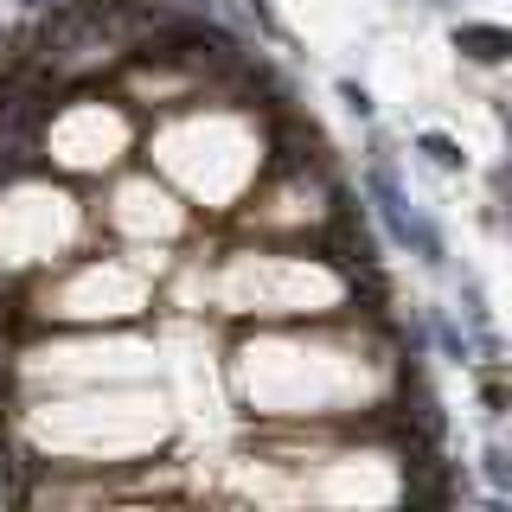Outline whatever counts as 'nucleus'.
<instances>
[{"mask_svg":"<svg viewBox=\"0 0 512 512\" xmlns=\"http://www.w3.org/2000/svg\"><path fill=\"white\" fill-rule=\"evenodd\" d=\"M423 7H455V0H423Z\"/></svg>","mask_w":512,"mask_h":512,"instance_id":"12","label":"nucleus"},{"mask_svg":"<svg viewBox=\"0 0 512 512\" xmlns=\"http://www.w3.org/2000/svg\"><path fill=\"white\" fill-rule=\"evenodd\" d=\"M500 205H506V237H512V199H500Z\"/></svg>","mask_w":512,"mask_h":512,"instance_id":"11","label":"nucleus"},{"mask_svg":"<svg viewBox=\"0 0 512 512\" xmlns=\"http://www.w3.org/2000/svg\"><path fill=\"white\" fill-rule=\"evenodd\" d=\"M244 20H250L256 32H263V39H269V45H282V52H295V32H288V26H282V13H276V7H269V0H244Z\"/></svg>","mask_w":512,"mask_h":512,"instance_id":"8","label":"nucleus"},{"mask_svg":"<svg viewBox=\"0 0 512 512\" xmlns=\"http://www.w3.org/2000/svg\"><path fill=\"white\" fill-rule=\"evenodd\" d=\"M423 327H429V346H436L448 365H474V327H468V320H455L448 308L429 301V308H423Z\"/></svg>","mask_w":512,"mask_h":512,"instance_id":"2","label":"nucleus"},{"mask_svg":"<svg viewBox=\"0 0 512 512\" xmlns=\"http://www.w3.org/2000/svg\"><path fill=\"white\" fill-rule=\"evenodd\" d=\"M416 148L436 160L442 173H468V148H461L455 135H442V128H416Z\"/></svg>","mask_w":512,"mask_h":512,"instance_id":"6","label":"nucleus"},{"mask_svg":"<svg viewBox=\"0 0 512 512\" xmlns=\"http://www.w3.org/2000/svg\"><path fill=\"white\" fill-rule=\"evenodd\" d=\"M493 116H500V135H506V148H512V103H506V96L493 103Z\"/></svg>","mask_w":512,"mask_h":512,"instance_id":"10","label":"nucleus"},{"mask_svg":"<svg viewBox=\"0 0 512 512\" xmlns=\"http://www.w3.org/2000/svg\"><path fill=\"white\" fill-rule=\"evenodd\" d=\"M448 45L461 52V64H512V26L493 20H461L448 32Z\"/></svg>","mask_w":512,"mask_h":512,"instance_id":"1","label":"nucleus"},{"mask_svg":"<svg viewBox=\"0 0 512 512\" xmlns=\"http://www.w3.org/2000/svg\"><path fill=\"white\" fill-rule=\"evenodd\" d=\"M480 480H487V500H493V506L512 500V442L493 436L487 448H480Z\"/></svg>","mask_w":512,"mask_h":512,"instance_id":"4","label":"nucleus"},{"mask_svg":"<svg viewBox=\"0 0 512 512\" xmlns=\"http://www.w3.org/2000/svg\"><path fill=\"white\" fill-rule=\"evenodd\" d=\"M333 96L346 103V116H359V122H372L378 116V96L359 84V77H333Z\"/></svg>","mask_w":512,"mask_h":512,"instance_id":"9","label":"nucleus"},{"mask_svg":"<svg viewBox=\"0 0 512 512\" xmlns=\"http://www.w3.org/2000/svg\"><path fill=\"white\" fill-rule=\"evenodd\" d=\"M410 256L429 269V276H448V237H442L436 212H423V205L410 212Z\"/></svg>","mask_w":512,"mask_h":512,"instance_id":"3","label":"nucleus"},{"mask_svg":"<svg viewBox=\"0 0 512 512\" xmlns=\"http://www.w3.org/2000/svg\"><path fill=\"white\" fill-rule=\"evenodd\" d=\"M455 301H461V320H468L474 333H493V308H487V288H480L474 269H461V276H455Z\"/></svg>","mask_w":512,"mask_h":512,"instance_id":"5","label":"nucleus"},{"mask_svg":"<svg viewBox=\"0 0 512 512\" xmlns=\"http://www.w3.org/2000/svg\"><path fill=\"white\" fill-rule=\"evenodd\" d=\"M480 410H487L493 423L512 410V378H506V365H480Z\"/></svg>","mask_w":512,"mask_h":512,"instance_id":"7","label":"nucleus"}]
</instances>
